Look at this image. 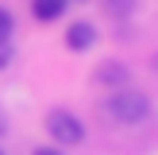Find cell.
I'll return each instance as SVG.
<instances>
[{
	"label": "cell",
	"instance_id": "6da1fadb",
	"mask_svg": "<svg viewBox=\"0 0 158 155\" xmlns=\"http://www.w3.org/2000/svg\"><path fill=\"white\" fill-rule=\"evenodd\" d=\"M104 113L112 116V120H120V124H139V120H147V113H151V101H147L143 93H135V89H120V93L108 97Z\"/></svg>",
	"mask_w": 158,
	"mask_h": 155
},
{
	"label": "cell",
	"instance_id": "7a4b0ae2",
	"mask_svg": "<svg viewBox=\"0 0 158 155\" xmlns=\"http://www.w3.org/2000/svg\"><path fill=\"white\" fill-rule=\"evenodd\" d=\"M46 132H50V140H58V144H81L85 140V124L77 120L73 113H66V108H54V113L46 116Z\"/></svg>",
	"mask_w": 158,
	"mask_h": 155
},
{
	"label": "cell",
	"instance_id": "3957f363",
	"mask_svg": "<svg viewBox=\"0 0 158 155\" xmlns=\"http://www.w3.org/2000/svg\"><path fill=\"white\" fill-rule=\"evenodd\" d=\"M97 43V27L93 23H69V31H66V46L69 51H89V46Z\"/></svg>",
	"mask_w": 158,
	"mask_h": 155
},
{
	"label": "cell",
	"instance_id": "277c9868",
	"mask_svg": "<svg viewBox=\"0 0 158 155\" xmlns=\"http://www.w3.org/2000/svg\"><path fill=\"white\" fill-rule=\"evenodd\" d=\"M31 12H35L39 23H54L66 12V0H31Z\"/></svg>",
	"mask_w": 158,
	"mask_h": 155
},
{
	"label": "cell",
	"instance_id": "5b68a950",
	"mask_svg": "<svg viewBox=\"0 0 158 155\" xmlns=\"http://www.w3.org/2000/svg\"><path fill=\"white\" fill-rule=\"evenodd\" d=\"M97 82H104V85H123V82H127V66H120V62H104V66L97 70Z\"/></svg>",
	"mask_w": 158,
	"mask_h": 155
},
{
	"label": "cell",
	"instance_id": "8992f818",
	"mask_svg": "<svg viewBox=\"0 0 158 155\" xmlns=\"http://www.w3.org/2000/svg\"><path fill=\"white\" fill-rule=\"evenodd\" d=\"M108 16H116V20H127L131 12H135V0H104Z\"/></svg>",
	"mask_w": 158,
	"mask_h": 155
},
{
	"label": "cell",
	"instance_id": "52a82bcc",
	"mask_svg": "<svg viewBox=\"0 0 158 155\" xmlns=\"http://www.w3.org/2000/svg\"><path fill=\"white\" fill-rule=\"evenodd\" d=\"M12 12H8V8H0V39H12Z\"/></svg>",
	"mask_w": 158,
	"mask_h": 155
},
{
	"label": "cell",
	"instance_id": "ba28073f",
	"mask_svg": "<svg viewBox=\"0 0 158 155\" xmlns=\"http://www.w3.org/2000/svg\"><path fill=\"white\" fill-rule=\"evenodd\" d=\"M8 62H12V43L0 39V66H8Z\"/></svg>",
	"mask_w": 158,
	"mask_h": 155
},
{
	"label": "cell",
	"instance_id": "9c48e42d",
	"mask_svg": "<svg viewBox=\"0 0 158 155\" xmlns=\"http://www.w3.org/2000/svg\"><path fill=\"white\" fill-rule=\"evenodd\" d=\"M35 155H62V151H58V147H39Z\"/></svg>",
	"mask_w": 158,
	"mask_h": 155
},
{
	"label": "cell",
	"instance_id": "30bf717a",
	"mask_svg": "<svg viewBox=\"0 0 158 155\" xmlns=\"http://www.w3.org/2000/svg\"><path fill=\"white\" fill-rule=\"evenodd\" d=\"M4 128H8V120H4V113H0V136H4Z\"/></svg>",
	"mask_w": 158,
	"mask_h": 155
},
{
	"label": "cell",
	"instance_id": "8fae6325",
	"mask_svg": "<svg viewBox=\"0 0 158 155\" xmlns=\"http://www.w3.org/2000/svg\"><path fill=\"white\" fill-rule=\"evenodd\" d=\"M77 4H85V0H77Z\"/></svg>",
	"mask_w": 158,
	"mask_h": 155
},
{
	"label": "cell",
	"instance_id": "7c38bea8",
	"mask_svg": "<svg viewBox=\"0 0 158 155\" xmlns=\"http://www.w3.org/2000/svg\"><path fill=\"white\" fill-rule=\"evenodd\" d=\"M0 155H4V151H0Z\"/></svg>",
	"mask_w": 158,
	"mask_h": 155
}]
</instances>
